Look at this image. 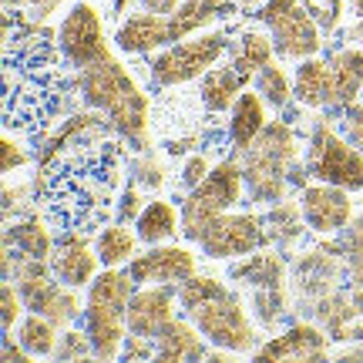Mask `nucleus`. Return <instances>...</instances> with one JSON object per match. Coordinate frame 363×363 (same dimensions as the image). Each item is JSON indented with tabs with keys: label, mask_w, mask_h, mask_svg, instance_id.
Here are the masks:
<instances>
[{
	"label": "nucleus",
	"mask_w": 363,
	"mask_h": 363,
	"mask_svg": "<svg viewBox=\"0 0 363 363\" xmlns=\"http://www.w3.org/2000/svg\"><path fill=\"white\" fill-rule=\"evenodd\" d=\"M131 179L138 182V185H145V189H158V185L165 182V169L158 165L155 155H148V152H145V155L135 162V169H131Z\"/></svg>",
	"instance_id": "4c0bfd02"
},
{
	"label": "nucleus",
	"mask_w": 363,
	"mask_h": 363,
	"mask_svg": "<svg viewBox=\"0 0 363 363\" xmlns=\"http://www.w3.org/2000/svg\"><path fill=\"white\" fill-rule=\"evenodd\" d=\"M172 44V21L165 13L138 11L128 13L115 30V48L128 57H145Z\"/></svg>",
	"instance_id": "f3484780"
},
{
	"label": "nucleus",
	"mask_w": 363,
	"mask_h": 363,
	"mask_svg": "<svg viewBox=\"0 0 363 363\" xmlns=\"http://www.w3.org/2000/svg\"><path fill=\"white\" fill-rule=\"evenodd\" d=\"M340 131L363 152V101H353L350 108L340 111Z\"/></svg>",
	"instance_id": "58836bf2"
},
{
	"label": "nucleus",
	"mask_w": 363,
	"mask_h": 363,
	"mask_svg": "<svg viewBox=\"0 0 363 363\" xmlns=\"http://www.w3.org/2000/svg\"><path fill=\"white\" fill-rule=\"evenodd\" d=\"M269 125V104L262 98L259 91H242L239 94V101L229 108V118H225V142L235 148V155L239 152H246L249 145L256 142L262 135V128Z\"/></svg>",
	"instance_id": "6ab92c4d"
},
{
	"label": "nucleus",
	"mask_w": 363,
	"mask_h": 363,
	"mask_svg": "<svg viewBox=\"0 0 363 363\" xmlns=\"http://www.w3.org/2000/svg\"><path fill=\"white\" fill-rule=\"evenodd\" d=\"M235 4H242V7H252V4H262V0H235Z\"/></svg>",
	"instance_id": "09e8293b"
},
{
	"label": "nucleus",
	"mask_w": 363,
	"mask_h": 363,
	"mask_svg": "<svg viewBox=\"0 0 363 363\" xmlns=\"http://www.w3.org/2000/svg\"><path fill=\"white\" fill-rule=\"evenodd\" d=\"M0 152H4V162H0V172H4V175H11L13 169H24L27 162H30V152H27L24 145L13 142L11 131L4 135V145H0Z\"/></svg>",
	"instance_id": "ea45409f"
},
{
	"label": "nucleus",
	"mask_w": 363,
	"mask_h": 363,
	"mask_svg": "<svg viewBox=\"0 0 363 363\" xmlns=\"http://www.w3.org/2000/svg\"><path fill=\"white\" fill-rule=\"evenodd\" d=\"M212 158L206 155V152H195V155H189L185 158V165H182V172H179V185L189 192V189H195L199 182H206V175L212 172Z\"/></svg>",
	"instance_id": "e433bc0d"
},
{
	"label": "nucleus",
	"mask_w": 363,
	"mask_h": 363,
	"mask_svg": "<svg viewBox=\"0 0 363 363\" xmlns=\"http://www.w3.org/2000/svg\"><path fill=\"white\" fill-rule=\"evenodd\" d=\"M135 233L142 239V246L172 242V239L182 233V208H175L169 199H152V202H145L142 216L135 219Z\"/></svg>",
	"instance_id": "cd10ccee"
},
{
	"label": "nucleus",
	"mask_w": 363,
	"mask_h": 363,
	"mask_svg": "<svg viewBox=\"0 0 363 363\" xmlns=\"http://www.w3.org/2000/svg\"><path fill=\"white\" fill-rule=\"evenodd\" d=\"M179 286H138L128 303V333L155 340L179 316Z\"/></svg>",
	"instance_id": "dca6fc26"
},
{
	"label": "nucleus",
	"mask_w": 363,
	"mask_h": 363,
	"mask_svg": "<svg viewBox=\"0 0 363 363\" xmlns=\"http://www.w3.org/2000/svg\"><path fill=\"white\" fill-rule=\"evenodd\" d=\"M330 333L316 320H299V323L286 326L283 333H276L252 353L256 360H326L330 357Z\"/></svg>",
	"instance_id": "2eb2a0df"
},
{
	"label": "nucleus",
	"mask_w": 363,
	"mask_h": 363,
	"mask_svg": "<svg viewBox=\"0 0 363 363\" xmlns=\"http://www.w3.org/2000/svg\"><path fill=\"white\" fill-rule=\"evenodd\" d=\"M34 357L13 340V333H4V363H30Z\"/></svg>",
	"instance_id": "37998d69"
},
{
	"label": "nucleus",
	"mask_w": 363,
	"mask_h": 363,
	"mask_svg": "<svg viewBox=\"0 0 363 363\" xmlns=\"http://www.w3.org/2000/svg\"><path fill=\"white\" fill-rule=\"evenodd\" d=\"M259 24L269 30L276 54L283 61H306L323 51V30L306 4L299 0H262Z\"/></svg>",
	"instance_id": "0eeeda50"
},
{
	"label": "nucleus",
	"mask_w": 363,
	"mask_h": 363,
	"mask_svg": "<svg viewBox=\"0 0 363 363\" xmlns=\"http://www.w3.org/2000/svg\"><path fill=\"white\" fill-rule=\"evenodd\" d=\"M246 199V179H242V162L239 158H222L212 165L206 182H199L195 189L185 192L182 199V235L189 242H199V235L206 233L212 219H219L222 212L235 208Z\"/></svg>",
	"instance_id": "423d86ee"
},
{
	"label": "nucleus",
	"mask_w": 363,
	"mask_h": 363,
	"mask_svg": "<svg viewBox=\"0 0 363 363\" xmlns=\"http://www.w3.org/2000/svg\"><path fill=\"white\" fill-rule=\"evenodd\" d=\"M340 249L347 262V283L363 289V216H353V222L340 233Z\"/></svg>",
	"instance_id": "473e14b6"
},
{
	"label": "nucleus",
	"mask_w": 363,
	"mask_h": 363,
	"mask_svg": "<svg viewBox=\"0 0 363 363\" xmlns=\"http://www.w3.org/2000/svg\"><path fill=\"white\" fill-rule=\"evenodd\" d=\"M54 239L51 233V219L44 212H34V216H24L17 222H7L4 229V246L17 249L24 256H34V259H51L54 252Z\"/></svg>",
	"instance_id": "393cba45"
},
{
	"label": "nucleus",
	"mask_w": 363,
	"mask_h": 363,
	"mask_svg": "<svg viewBox=\"0 0 363 363\" xmlns=\"http://www.w3.org/2000/svg\"><path fill=\"white\" fill-rule=\"evenodd\" d=\"M276 44H272L269 30L259 24H246L233 30V40H229V65L239 67L242 74L256 78L259 67H266L269 61H276Z\"/></svg>",
	"instance_id": "5701e85b"
},
{
	"label": "nucleus",
	"mask_w": 363,
	"mask_h": 363,
	"mask_svg": "<svg viewBox=\"0 0 363 363\" xmlns=\"http://www.w3.org/2000/svg\"><path fill=\"white\" fill-rule=\"evenodd\" d=\"M272 242L266 216L259 212H222L219 219L206 225V233L199 235V249L206 259H242L249 252H259Z\"/></svg>",
	"instance_id": "1a4fd4ad"
},
{
	"label": "nucleus",
	"mask_w": 363,
	"mask_h": 363,
	"mask_svg": "<svg viewBox=\"0 0 363 363\" xmlns=\"http://www.w3.org/2000/svg\"><path fill=\"white\" fill-rule=\"evenodd\" d=\"M252 88L266 98V104H269L272 111H286L289 104L296 101V94H293V78L286 74L283 57H276V61H269L266 67H259V74L252 78Z\"/></svg>",
	"instance_id": "2f4dec72"
},
{
	"label": "nucleus",
	"mask_w": 363,
	"mask_h": 363,
	"mask_svg": "<svg viewBox=\"0 0 363 363\" xmlns=\"http://www.w3.org/2000/svg\"><path fill=\"white\" fill-rule=\"evenodd\" d=\"M212 343L202 337V330L185 316V320H172L162 333L155 337V360L158 363H199L208 360Z\"/></svg>",
	"instance_id": "a211bd4d"
},
{
	"label": "nucleus",
	"mask_w": 363,
	"mask_h": 363,
	"mask_svg": "<svg viewBox=\"0 0 363 363\" xmlns=\"http://www.w3.org/2000/svg\"><path fill=\"white\" fill-rule=\"evenodd\" d=\"M121 360H155V340L128 333L125 347H121Z\"/></svg>",
	"instance_id": "a19ab883"
},
{
	"label": "nucleus",
	"mask_w": 363,
	"mask_h": 363,
	"mask_svg": "<svg viewBox=\"0 0 363 363\" xmlns=\"http://www.w3.org/2000/svg\"><path fill=\"white\" fill-rule=\"evenodd\" d=\"M326 61H330V81H333L330 108L343 111L353 101H360L363 94V48H337L330 51Z\"/></svg>",
	"instance_id": "412c9836"
},
{
	"label": "nucleus",
	"mask_w": 363,
	"mask_h": 363,
	"mask_svg": "<svg viewBox=\"0 0 363 363\" xmlns=\"http://www.w3.org/2000/svg\"><path fill=\"white\" fill-rule=\"evenodd\" d=\"M306 169H310L313 179L333 182V185L347 189V192H363V152L343 131H337L326 121H320L310 131Z\"/></svg>",
	"instance_id": "6e6552de"
},
{
	"label": "nucleus",
	"mask_w": 363,
	"mask_h": 363,
	"mask_svg": "<svg viewBox=\"0 0 363 363\" xmlns=\"http://www.w3.org/2000/svg\"><path fill=\"white\" fill-rule=\"evenodd\" d=\"M233 279H239L242 286H249L252 293L256 289H279L286 283V262L279 252H272L269 246L259 252H249L229 269Z\"/></svg>",
	"instance_id": "bb28decb"
},
{
	"label": "nucleus",
	"mask_w": 363,
	"mask_h": 363,
	"mask_svg": "<svg viewBox=\"0 0 363 363\" xmlns=\"http://www.w3.org/2000/svg\"><path fill=\"white\" fill-rule=\"evenodd\" d=\"M13 340H17L34 360H44V357H54V350H57L61 326L54 323V320H48V316H40V313L27 310L24 320L13 330Z\"/></svg>",
	"instance_id": "c756f323"
},
{
	"label": "nucleus",
	"mask_w": 363,
	"mask_h": 363,
	"mask_svg": "<svg viewBox=\"0 0 363 363\" xmlns=\"http://www.w3.org/2000/svg\"><path fill=\"white\" fill-rule=\"evenodd\" d=\"M235 0H182V7L172 13V40L192 38V34H202L212 24H219L225 17L235 13Z\"/></svg>",
	"instance_id": "b1692460"
},
{
	"label": "nucleus",
	"mask_w": 363,
	"mask_h": 363,
	"mask_svg": "<svg viewBox=\"0 0 363 363\" xmlns=\"http://www.w3.org/2000/svg\"><path fill=\"white\" fill-rule=\"evenodd\" d=\"M249 74L233 65H216L199 78V101L208 115H229V108L239 101V94L249 88Z\"/></svg>",
	"instance_id": "4be33fe9"
},
{
	"label": "nucleus",
	"mask_w": 363,
	"mask_h": 363,
	"mask_svg": "<svg viewBox=\"0 0 363 363\" xmlns=\"http://www.w3.org/2000/svg\"><path fill=\"white\" fill-rule=\"evenodd\" d=\"M330 357H337V360H363V340L357 347H347V343H343V347H340L337 353H330Z\"/></svg>",
	"instance_id": "a18cd8bd"
},
{
	"label": "nucleus",
	"mask_w": 363,
	"mask_h": 363,
	"mask_svg": "<svg viewBox=\"0 0 363 363\" xmlns=\"http://www.w3.org/2000/svg\"><path fill=\"white\" fill-rule=\"evenodd\" d=\"M330 91H333V81H330V61L326 57H306L296 65V74H293V94H296V104L303 108H313V111H323L330 108Z\"/></svg>",
	"instance_id": "a878e982"
},
{
	"label": "nucleus",
	"mask_w": 363,
	"mask_h": 363,
	"mask_svg": "<svg viewBox=\"0 0 363 363\" xmlns=\"http://www.w3.org/2000/svg\"><path fill=\"white\" fill-rule=\"evenodd\" d=\"M353 192L340 189L333 182H320L313 179L299 189V208H303V219L310 225L313 235H340L347 225L353 222Z\"/></svg>",
	"instance_id": "9b49d317"
},
{
	"label": "nucleus",
	"mask_w": 363,
	"mask_h": 363,
	"mask_svg": "<svg viewBox=\"0 0 363 363\" xmlns=\"http://www.w3.org/2000/svg\"><path fill=\"white\" fill-rule=\"evenodd\" d=\"M138 4H142V11L165 13V17H172V13L182 7V0H138Z\"/></svg>",
	"instance_id": "c03bdc74"
},
{
	"label": "nucleus",
	"mask_w": 363,
	"mask_h": 363,
	"mask_svg": "<svg viewBox=\"0 0 363 363\" xmlns=\"http://www.w3.org/2000/svg\"><path fill=\"white\" fill-rule=\"evenodd\" d=\"M81 98L91 111L104 115V121L121 135L131 148L145 152L148 148V121H152V101L131 78V71L115 54L104 57L98 65H88L78 71Z\"/></svg>",
	"instance_id": "20e7f679"
},
{
	"label": "nucleus",
	"mask_w": 363,
	"mask_h": 363,
	"mask_svg": "<svg viewBox=\"0 0 363 363\" xmlns=\"http://www.w3.org/2000/svg\"><path fill=\"white\" fill-rule=\"evenodd\" d=\"M118 145L104 142L101 148L91 145V152H78L51 172L48 185L40 182V212L54 225L78 229L91 222L101 206L115 192L118 179Z\"/></svg>",
	"instance_id": "f257e3e1"
},
{
	"label": "nucleus",
	"mask_w": 363,
	"mask_h": 363,
	"mask_svg": "<svg viewBox=\"0 0 363 363\" xmlns=\"http://www.w3.org/2000/svg\"><path fill=\"white\" fill-rule=\"evenodd\" d=\"M179 306L212 347L229 350L235 357H249L259 350V330L242 306L239 293H233L216 276H202V272L189 276L179 286Z\"/></svg>",
	"instance_id": "f03ea898"
},
{
	"label": "nucleus",
	"mask_w": 363,
	"mask_h": 363,
	"mask_svg": "<svg viewBox=\"0 0 363 363\" xmlns=\"http://www.w3.org/2000/svg\"><path fill=\"white\" fill-rule=\"evenodd\" d=\"M128 272L138 286H182L199 272V256L179 242H158L138 252L128 262Z\"/></svg>",
	"instance_id": "f8f14e48"
},
{
	"label": "nucleus",
	"mask_w": 363,
	"mask_h": 363,
	"mask_svg": "<svg viewBox=\"0 0 363 363\" xmlns=\"http://www.w3.org/2000/svg\"><path fill=\"white\" fill-rule=\"evenodd\" d=\"M242 179H246V199L256 206H276L289 199L293 185H306L313 179L306 169V158L299 148V138L286 118H276L262 128V135L239 152Z\"/></svg>",
	"instance_id": "7ed1b4c3"
},
{
	"label": "nucleus",
	"mask_w": 363,
	"mask_h": 363,
	"mask_svg": "<svg viewBox=\"0 0 363 363\" xmlns=\"http://www.w3.org/2000/svg\"><path fill=\"white\" fill-rule=\"evenodd\" d=\"M91 357H94V347H91V337L84 333V326H81V330L65 326L51 360H91Z\"/></svg>",
	"instance_id": "72a5a7b5"
},
{
	"label": "nucleus",
	"mask_w": 363,
	"mask_h": 363,
	"mask_svg": "<svg viewBox=\"0 0 363 363\" xmlns=\"http://www.w3.org/2000/svg\"><path fill=\"white\" fill-rule=\"evenodd\" d=\"M51 272L71 289H88L91 279L98 276V249L91 242V235L84 229H65V233L54 239V252H51Z\"/></svg>",
	"instance_id": "4468645a"
},
{
	"label": "nucleus",
	"mask_w": 363,
	"mask_h": 363,
	"mask_svg": "<svg viewBox=\"0 0 363 363\" xmlns=\"http://www.w3.org/2000/svg\"><path fill=\"white\" fill-rule=\"evenodd\" d=\"M138 189H142L138 182H131V185H125V189H121V195H118V202H115V219L118 222H128V225H135V219L142 216L145 202H142V192H138Z\"/></svg>",
	"instance_id": "c9c22d12"
},
{
	"label": "nucleus",
	"mask_w": 363,
	"mask_h": 363,
	"mask_svg": "<svg viewBox=\"0 0 363 363\" xmlns=\"http://www.w3.org/2000/svg\"><path fill=\"white\" fill-rule=\"evenodd\" d=\"M128 313L121 310H108V306H88L84 303V333L91 337V347H94V357L98 360H121V347H125V337H128Z\"/></svg>",
	"instance_id": "aec40b11"
},
{
	"label": "nucleus",
	"mask_w": 363,
	"mask_h": 363,
	"mask_svg": "<svg viewBox=\"0 0 363 363\" xmlns=\"http://www.w3.org/2000/svg\"><path fill=\"white\" fill-rule=\"evenodd\" d=\"M24 313H27V303L21 296L17 283L4 279V286H0V323H4V333H13L17 323L24 320Z\"/></svg>",
	"instance_id": "f704fd0d"
},
{
	"label": "nucleus",
	"mask_w": 363,
	"mask_h": 363,
	"mask_svg": "<svg viewBox=\"0 0 363 363\" xmlns=\"http://www.w3.org/2000/svg\"><path fill=\"white\" fill-rule=\"evenodd\" d=\"M266 225H269L272 242H279V246H293L303 233H310V225L303 219V208H299V199H283V202L266 208Z\"/></svg>",
	"instance_id": "7c9ffc66"
},
{
	"label": "nucleus",
	"mask_w": 363,
	"mask_h": 363,
	"mask_svg": "<svg viewBox=\"0 0 363 363\" xmlns=\"http://www.w3.org/2000/svg\"><path fill=\"white\" fill-rule=\"evenodd\" d=\"M353 289V286H350ZM353 299H357V306H360V316H363V289H353Z\"/></svg>",
	"instance_id": "de8ad7c7"
},
{
	"label": "nucleus",
	"mask_w": 363,
	"mask_h": 363,
	"mask_svg": "<svg viewBox=\"0 0 363 363\" xmlns=\"http://www.w3.org/2000/svg\"><path fill=\"white\" fill-rule=\"evenodd\" d=\"M131 4H135V0H111V11H115V13H125Z\"/></svg>",
	"instance_id": "49530a36"
},
{
	"label": "nucleus",
	"mask_w": 363,
	"mask_h": 363,
	"mask_svg": "<svg viewBox=\"0 0 363 363\" xmlns=\"http://www.w3.org/2000/svg\"><path fill=\"white\" fill-rule=\"evenodd\" d=\"M340 276H347V262H343V249L340 246H313L293 262V286L306 303L323 299L326 293L340 289Z\"/></svg>",
	"instance_id": "ddd939ff"
},
{
	"label": "nucleus",
	"mask_w": 363,
	"mask_h": 363,
	"mask_svg": "<svg viewBox=\"0 0 363 363\" xmlns=\"http://www.w3.org/2000/svg\"><path fill=\"white\" fill-rule=\"evenodd\" d=\"M54 44H57V51L65 54V65H71L74 71H84L88 65H98L104 57H111V48H108V38H104L101 11L94 4H88V0L71 4L65 21L57 24Z\"/></svg>",
	"instance_id": "9d476101"
},
{
	"label": "nucleus",
	"mask_w": 363,
	"mask_h": 363,
	"mask_svg": "<svg viewBox=\"0 0 363 363\" xmlns=\"http://www.w3.org/2000/svg\"><path fill=\"white\" fill-rule=\"evenodd\" d=\"M17 4H21V7L34 17V21H48L54 7H61L65 0H17Z\"/></svg>",
	"instance_id": "79ce46f5"
},
{
	"label": "nucleus",
	"mask_w": 363,
	"mask_h": 363,
	"mask_svg": "<svg viewBox=\"0 0 363 363\" xmlns=\"http://www.w3.org/2000/svg\"><path fill=\"white\" fill-rule=\"evenodd\" d=\"M138 233L128 222H108L101 225V233L94 235V249H98V259L101 266H128L138 256Z\"/></svg>",
	"instance_id": "c85d7f7f"
},
{
	"label": "nucleus",
	"mask_w": 363,
	"mask_h": 363,
	"mask_svg": "<svg viewBox=\"0 0 363 363\" xmlns=\"http://www.w3.org/2000/svg\"><path fill=\"white\" fill-rule=\"evenodd\" d=\"M229 30H216L208 27L202 34L192 38L172 40L169 48L148 54V81L155 88H182V84H192L199 81L206 71H212L216 65H222V57H229Z\"/></svg>",
	"instance_id": "39448f33"
}]
</instances>
